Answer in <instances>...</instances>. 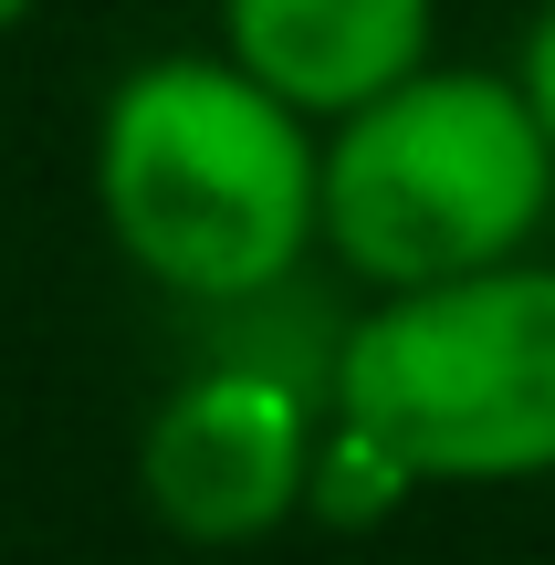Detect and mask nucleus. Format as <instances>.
<instances>
[{
    "label": "nucleus",
    "instance_id": "1",
    "mask_svg": "<svg viewBox=\"0 0 555 565\" xmlns=\"http://www.w3.org/2000/svg\"><path fill=\"white\" fill-rule=\"evenodd\" d=\"M95 189L116 242L179 294H273L325 221V168L273 84L147 63L105 105Z\"/></svg>",
    "mask_w": 555,
    "mask_h": 565
},
{
    "label": "nucleus",
    "instance_id": "2",
    "mask_svg": "<svg viewBox=\"0 0 555 565\" xmlns=\"http://www.w3.org/2000/svg\"><path fill=\"white\" fill-rule=\"evenodd\" d=\"M335 408H346V482L377 492L555 471V273L493 263L398 294L346 335Z\"/></svg>",
    "mask_w": 555,
    "mask_h": 565
},
{
    "label": "nucleus",
    "instance_id": "3",
    "mask_svg": "<svg viewBox=\"0 0 555 565\" xmlns=\"http://www.w3.org/2000/svg\"><path fill=\"white\" fill-rule=\"evenodd\" d=\"M555 137L535 95L493 74H409L356 105L325 158V231L388 294L451 273H493L545 221Z\"/></svg>",
    "mask_w": 555,
    "mask_h": 565
},
{
    "label": "nucleus",
    "instance_id": "4",
    "mask_svg": "<svg viewBox=\"0 0 555 565\" xmlns=\"http://www.w3.org/2000/svg\"><path fill=\"white\" fill-rule=\"evenodd\" d=\"M305 408L263 366H221V377L179 387L147 429V492L179 534L200 545H252L293 513L305 492Z\"/></svg>",
    "mask_w": 555,
    "mask_h": 565
},
{
    "label": "nucleus",
    "instance_id": "5",
    "mask_svg": "<svg viewBox=\"0 0 555 565\" xmlns=\"http://www.w3.org/2000/svg\"><path fill=\"white\" fill-rule=\"evenodd\" d=\"M419 42H430V0H231V53L252 84L305 116H356L388 84L419 74Z\"/></svg>",
    "mask_w": 555,
    "mask_h": 565
},
{
    "label": "nucleus",
    "instance_id": "6",
    "mask_svg": "<svg viewBox=\"0 0 555 565\" xmlns=\"http://www.w3.org/2000/svg\"><path fill=\"white\" fill-rule=\"evenodd\" d=\"M524 95H535V116H545V137H555V11L535 21V53H524Z\"/></svg>",
    "mask_w": 555,
    "mask_h": 565
},
{
    "label": "nucleus",
    "instance_id": "7",
    "mask_svg": "<svg viewBox=\"0 0 555 565\" xmlns=\"http://www.w3.org/2000/svg\"><path fill=\"white\" fill-rule=\"evenodd\" d=\"M21 11H32V0H0V32H11V21H21Z\"/></svg>",
    "mask_w": 555,
    "mask_h": 565
}]
</instances>
